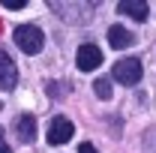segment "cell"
<instances>
[{"label": "cell", "instance_id": "6da1fadb", "mask_svg": "<svg viewBox=\"0 0 156 153\" xmlns=\"http://www.w3.org/2000/svg\"><path fill=\"white\" fill-rule=\"evenodd\" d=\"M15 45H18L24 54H39L42 51V45H45V36H42V30H39L36 24H18L15 27Z\"/></svg>", "mask_w": 156, "mask_h": 153}, {"label": "cell", "instance_id": "7a4b0ae2", "mask_svg": "<svg viewBox=\"0 0 156 153\" xmlns=\"http://www.w3.org/2000/svg\"><path fill=\"white\" fill-rule=\"evenodd\" d=\"M114 81L120 84H126V87H132L141 81V60L138 57H123L114 63Z\"/></svg>", "mask_w": 156, "mask_h": 153}, {"label": "cell", "instance_id": "3957f363", "mask_svg": "<svg viewBox=\"0 0 156 153\" xmlns=\"http://www.w3.org/2000/svg\"><path fill=\"white\" fill-rule=\"evenodd\" d=\"M72 132H75L72 120H69V117H63V114H57L54 120H51V126H48V144L60 147V144H66V141L72 138Z\"/></svg>", "mask_w": 156, "mask_h": 153}, {"label": "cell", "instance_id": "277c9868", "mask_svg": "<svg viewBox=\"0 0 156 153\" xmlns=\"http://www.w3.org/2000/svg\"><path fill=\"white\" fill-rule=\"evenodd\" d=\"M75 63H78V69L81 72H93L96 66H102V51H99L96 45H81L78 48V54H75Z\"/></svg>", "mask_w": 156, "mask_h": 153}, {"label": "cell", "instance_id": "5b68a950", "mask_svg": "<svg viewBox=\"0 0 156 153\" xmlns=\"http://www.w3.org/2000/svg\"><path fill=\"white\" fill-rule=\"evenodd\" d=\"M18 84V69L6 51H0V90H12Z\"/></svg>", "mask_w": 156, "mask_h": 153}, {"label": "cell", "instance_id": "8992f818", "mask_svg": "<svg viewBox=\"0 0 156 153\" xmlns=\"http://www.w3.org/2000/svg\"><path fill=\"white\" fill-rule=\"evenodd\" d=\"M117 12L120 15H129V18H135V21H144L147 18V3L144 0H120L117 3Z\"/></svg>", "mask_w": 156, "mask_h": 153}, {"label": "cell", "instance_id": "52a82bcc", "mask_svg": "<svg viewBox=\"0 0 156 153\" xmlns=\"http://www.w3.org/2000/svg\"><path fill=\"white\" fill-rule=\"evenodd\" d=\"M108 42H111V48H129L135 42V36H132V30L114 24V27H108Z\"/></svg>", "mask_w": 156, "mask_h": 153}, {"label": "cell", "instance_id": "ba28073f", "mask_svg": "<svg viewBox=\"0 0 156 153\" xmlns=\"http://www.w3.org/2000/svg\"><path fill=\"white\" fill-rule=\"evenodd\" d=\"M15 135H18L24 144H30V141L36 138V120L30 114H21L18 120H15Z\"/></svg>", "mask_w": 156, "mask_h": 153}, {"label": "cell", "instance_id": "9c48e42d", "mask_svg": "<svg viewBox=\"0 0 156 153\" xmlns=\"http://www.w3.org/2000/svg\"><path fill=\"white\" fill-rule=\"evenodd\" d=\"M93 90H96L99 99H111V81L108 78H96L93 81Z\"/></svg>", "mask_w": 156, "mask_h": 153}, {"label": "cell", "instance_id": "30bf717a", "mask_svg": "<svg viewBox=\"0 0 156 153\" xmlns=\"http://www.w3.org/2000/svg\"><path fill=\"white\" fill-rule=\"evenodd\" d=\"M6 9H24V0H3Z\"/></svg>", "mask_w": 156, "mask_h": 153}, {"label": "cell", "instance_id": "8fae6325", "mask_svg": "<svg viewBox=\"0 0 156 153\" xmlns=\"http://www.w3.org/2000/svg\"><path fill=\"white\" fill-rule=\"evenodd\" d=\"M78 153H99V150L93 147V144H87V141H84V144H78Z\"/></svg>", "mask_w": 156, "mask_h": 153}, {"label": "cell", "instance_id": "7c38bea8", "mask_svg": "<svg viewBox=\"0 0 156 153\" xmlns=\"http://www.w3.org/2000/svg\"><path fill=\"white\" fill-rule=\"evenodd\" d=\"M0 153H12V147H9L6 138H3V129H0Z\"/></svg>", "mask_w": 156, "mask_h": 153}]
</instances>
